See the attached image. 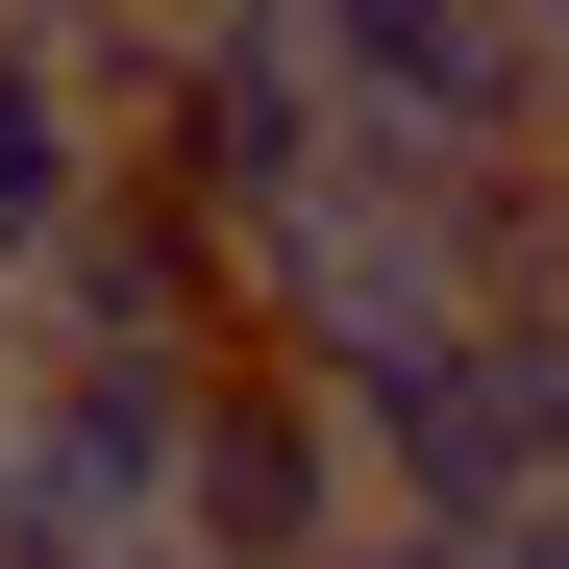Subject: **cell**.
I'll list each match as a JSON object with an SVG mask.
<instances>
[{
  "instance_id": "cell-1",
  "label": "cell",
  "mask_w": 569,
  "mask_h": 569,
  "mask_svg": "<svg viewBox=\"0 0 569 569\" xmlns=\"http://www.w3.org/2000/svg\"><path fill=\"white\" fill-rule=\"evenodd\" d=\"M74 223H100V100L50 26H0V272H50Z\"/></svg>"
},
{
  "instance_id": "cell-2",
  "label": "cell",
  "mask_w": 569,
  "mask_h": 569,
  "mask_svg": "<svg viewBox=\"0 0 569 569\" xmlns=\"http://www.w3.org/2000/svg\"><path fill=\"white\" fill-rule=\"evenodd\" d=\"M322 569H496V520H446V545H421V520H371V545H322Z\"/></svg>"
},
{
  "instance_id": "cell-3",
  "label": "cell",
  "mask_w": 569,
  "mask_h": 569,
  "mask_svg": "<svg viewBox=\"0 0 569 569\" xmlns=\"http://www.w3.org/2000/svg\"><path fill=\"white\" fill-rule=\"evenodd\" d=\"M545 74H569V0H545Z\"/></svg>"
}]
</instances>
